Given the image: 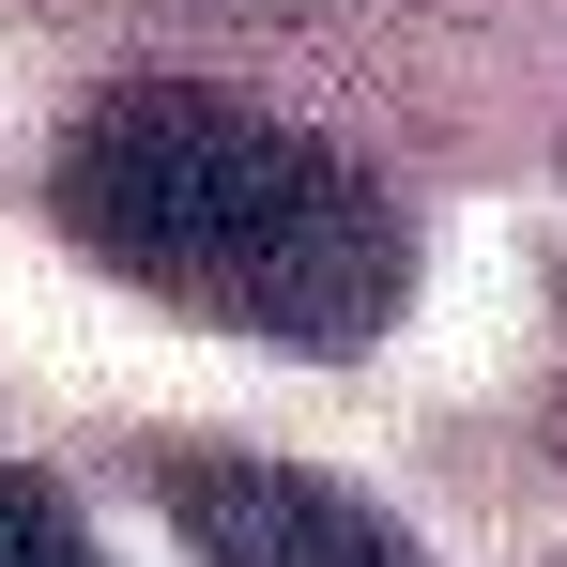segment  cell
Here are the masks:
<instances>
[{"instance_id": "1", "label": "cell", "mask_w": 567, "mask_h": 567, "mask_svg": "<svg viewBox=\"0 0 567 567\" xmlns=\"http://www.w3.org/2000/svg\"><path fill=\"white\" fill-rule=\"evenodd\" d=\"M62 230L93 246L107 277H138L185 322H230V338H277V353H369L399 322V199L307 138L277 107L215 93V78H123L62 123Z\"/></svg>"}, {"instance_id": "2", "label": "cell", "mask_w": 567, "mask_h": 567, "mask_svg": "<svg viewBox=\"0 0 567 567\" xmlns=\"http://www.w3.org/2000/svg\"><path fill=\"white\" fill-rule=\"evenodd\" d=\"M154 506L185 522L199 567H430L369 491H338V475H307V461L199 445V461H154Z\"/></svg>"}, {"instance_id": "3", "label": "cell", "mask_w": 567, "mask_h": 567, "mask_svg": "<svg viewBox=\"0 0 567 567\" xmlns=\"http://www.w3.org/2000/svg\"><path fill=\"white\" fill-rule=\"evenodd\" d=\"M0 567H107V553L78 537V506H62L47 475H16V461H0Z\"/></svg>"}]
</instances>
